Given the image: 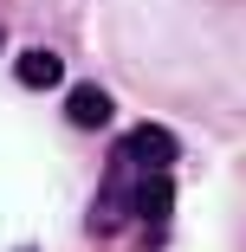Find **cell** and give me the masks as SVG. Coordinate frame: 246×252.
I'll return each mask as SVG.
<instances>
[{
	"instance_id": "6da1fadb",
	"label": "cell",
	"mask_w": 246,
	"mask_h": 252,
	"mask_svg": "<svg viewBox=\"0 0 246 252\" xmlns=\"http://www.w3.org/2000/svg\"><path fill=\"white\" fill-rule=\"evenodd\" d=\"M117 162H130V168H175V129L136 123V129L123 136V149H117Z\"/></svg>"
},
{
	"instance_id": "3957f363",
	"label": "cell",
	"mask_w": 246,
	"mask_h": 252,
	"mask_svg": "<svg viewBox=\"0 0 246 252\" xmlns=\"http://www.w3.org/2000/svg\"><path fill=\"white\" fill-rule=\"evenodd\" d=\"M13 78H20V84H33V91H52L65 71H59V59H52V52H20V59H13Z\"/></svg>"
},
{
	"instance_id": "7a4b0ae2",
	"label": "cell",
	"mask_w": 246,
	"mask_h": 252,
	"mask_svg": "<svg viewBox=\"0 0 246 252\" xmlns=\"http://www.w3.org/2000/svg\"><path fill=\"white\" fill-rule=\"evenodd\" d=\"M65 117H71L78 129H104V123H110V91H104V84H71Z\"/></svg>"
}]
</instances>
